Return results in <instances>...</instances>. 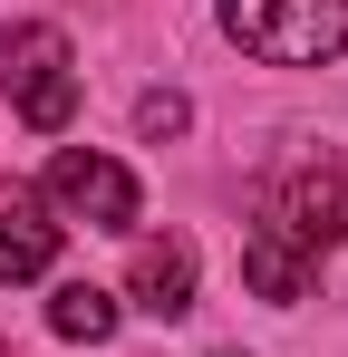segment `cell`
<instances>
[{"label": "cell", "mask_w": 348, "mask_h": 357, "mask_svg": "<svg viewBox=\"0 0 348 357\" xmlns=\"http://www.w3.org/2000/svg\"><path fill=\"white\" fill-rule=\"evenodd\" d=\"M0 97H10V116L29 126V135H58V126L78 116V59H68V29H49V20L0 29Z\"/></svg>", "instance_id": "7a4b0ae2"}, {"label": "cell", "mask_w": 348, "mask_h": 357, "mask_svg": "<svg viewBox=\"0 0 348 357\" xmlns=\"http://www.w3.org/2000/svg\"><path fill=\"white\" fill-rule=\"evenodd\" d=\"M126 299L145 319H184L194 309V241H136V271H126Z\"/></svg>", "instance_id": "5b68a950"}, {"label": "cell", "mask_w": 348, "mask_h": 357, "mask_svg": "<svg viewBox=\"0 0 348 357\" xmlns=\"http://www.w3.org/2000/svg\"><path fill=\"white\" fill-rule=\"evenodd\" d=\"M184 126H194V107H184L174 87H155V97H136V135H145V145H165V135H184Z\"/></svg>", "instance_id": "9c48e42d"}, {"label": "cell", "mask_w": 348, "mask_h": 357, "mask_svg": "<svg viewBox=\"0 0 348 357\" xmlns=\"http://www.w3.org/2000/svg\"><path fill=\"white\" fill-rule=\"evenodd\" d=\"M252 232H271L281 251H300V261L339 251L348 241V183L319 174V165H300V174H281L271 193H261V222H252Z\"/></svg>", "instance_id": "277c9868"}, {"label": "cell", "mask_w": 348, "mask_h": 357, "mask_svg": "<svg viewBox=\"0 0 348 357\" xmlns=\"http://www.w3.org/2000/svg\"><path fill=\"white\" fill-rule=\"evenodd\" d=\"M58 261V222L29 203V193H10V213H0V290H20V280H39Z\"/></svg>", "instance_id": "8992f818"}, {"label": "cell", "mask_w": 348, "mask_h": 357, "mask_svg": "<svg viewBox=\"0 0 348 357\" xmlns=\"http://www.w3.org/2000/svg\"><path fill=\"white\" fill-rule=\"evenodd\" d=\"M39 193H49L68 222H87V232H136V213H145L136 174H126L116 155H97V145H68V155H49Z\"/></svg>", "instance_id": "3957f363"}, {"label": "cell", "mask_w": 348, "mask_h": 357, "mask_svg": "<svg viewBox=\"0 0 348 357\" xmlns=\"http://www.w3.org/2000/svg\"><path fill=\"white\" fill-rule=\"evenodd\" d=\"M223 39L271 68H329L348 49V0H213Z\"/></svg>", "instance_id": "6da1fadb"}, {"label": "cell", "mask_w": 348, "mask_h": 357, "mask_svg": "<svg viewBox=\"0 0 348 357\" xmlns=\"http://www.w3.org/2000/svg\"><path fill=\"white\" fill-rule=\"evenodd\" d=\"M223 357H232V348H223Z\"/></svg>", "instance_id": "30bf717a"}, {"label": "cell", "mask_w": 348, "mask_h": 357, "mask_svg": "<svg viewBox=\"0 0 348 357\" xmlns=\"http://www.w3.org/2000/svg\"><path fill=\"white\" fill-rule=\"evenodd\" d=\"M242 280H252V290L271 299V309H290V299H300L310 280H319V261H300V251H281L271 232H242Z\"/></svg>", "instance_id": "52a82bcc"}, {"label": "cell", "mask_w": 348, "mask_h": 357, "mask_svg": "<svg viewBox=\"0 0 348 357\" xmlns=\"http://www.w3.org/2000/svg\"><path fill=\"white\" fill-rule=\"evenodd\" d=\"M116 319H126V299L116 290H97V280H58V299H49V328L58 338H116Z\"/></svg>", "instance_id": "ba28073f"}]
</instances>
